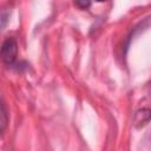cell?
I'll return each mask as SVG.
<instances>
[{
    "mask_svg": "<svg viewBox=\"0 0 151 151\" xmlns=\"http://www.w3.org/2000/svg\"><path fill=\"white\" fill-rule=\"evenodd\" d=\"M17 54H18V45H17L15 39L7 38L0 47V59L5 64L11 65L15 61Z\"/></svg>",
    "mask_w": 151,
    "mask_h": 151,
    "instance_id": "obj_1",
    "label": "cell"
},
{
    "mask_svg": "<svg viewBox=\"0 0 151 151\" xmlns=\"http://www.w3.org/2000/svg\"><path fill=\"white\" fill-rule=\"evenodd\" d=\"M6 126H7V113L2 103L0 101V133L6 129Z\"/></svg>",
    "mask_w": 151,
    "mask_h": 151,
    "instance_id": "obj_2",
    "label": "cell"
},
{
    "mask_svg": "<svg viewBox=\"0 0 151 151\" xmlns=\"http://www.w3.org/2000/svg\"><path fill=\"white\" fill-rule=\"evenodd\" d=\"M76 5L79 6V7H81V8H85V7H88L91 4H90L88 1H77Z\"/></svg>",
    "mask_w": 151,
    "mask_h": 151,
    "instance_id": "obj_3",
    "label": "cell"
}]
</instances>
